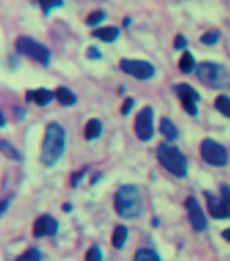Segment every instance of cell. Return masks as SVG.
Segmentation results:
<instances>
[{
	"instance_id": "30",
	"label": "cell",
	"mask_w": 230,
	"mask_h": 261,
	"mask_svg": "<svg viewBox=\"0 0 230 261\" xmlns=\"http://www.w3.org/2000/svg\"><path fill=\"white\" fill-rule=\"evenodd\" d=\"M87 58L90 60H99L103 57L101 51L98 49V47L92 45L87 49V54H86Z\"/></svg>"
},
{
	"instance_id": "5",
	"label": "cell",
	"mask_w": 230,
	"mask_h": 261,
	"mask_svg": "<svg viewBox=\"0 0 230 261\" xmlns=\"http://www.w3.org/2000/svg\"><path fill=\"white\" fill-rule=\"evenodd\" d=\"M16 50L44 67L50 64L51 52L42 43L28 36H19L15 41Z\"/></svg>"
},
{
	"instance_id": "22",
	"label": "cell",
	"mask_w": 230,
	"mask_h": 261,
	"mask_svg": "<svg viewBox=\"0 0 230 261\" xmlns=\"http://www.w3.org/2000/svg\"><path fill=\"white\" fill-rule=\"evenodd\" d=\"M134 261H161V258L156 251L145 248L136 253Z\"/></svg>"
},
{
	"instance_id": "27",
	"label": "cell",
	"mask_w": 230,
	"mask_h": 261,
	"mask_svg": "<svg viewBox=\"0 0 230 261\" xmlns=\"http://www.w3.org/2000/svg\"><path fill=\"white\" fill-rule=\"evenodd\" d=\"M102 260V252L98 246H92L87 254L85 261H101Z\"/></svg>"
},
{
	"instance_id": "37",
	"label": "cell",
	"mask_w": 230,
	"mask_h": 261,
	"mask_svg": "<svg viewBox=\"0 0 230 261\" xmlns=\"http://www.w3.org/2000/svg\"><path fill=\"white\" fill-rule=\"evenodd\" d=\"M4 127H5V117H4L3 112L1 111V128H4Z\"/></svg>"
},
{
	"instance_id": "1",
	"label": "cell",
	"mask_w": 230,
	"mask_h": 261,
	"mask_svg": "<svg viewBox=\"0 0 230 261\" xmlns=\"http://www.w3.org/2000/svg\"><path fill=\"white\" fill-rule=\"evenodd\" d=\"M66 130L57 123L48 125L41 149V163L48 168L54 167L66 150Z\"/></svg>"
},
{
	"instance_id": "24",
	"label": "cell",
	"mask_w": 230,
	"mask_h": 261,
	"mask_svg": "<svg viewBox=\"0 0 230 261\" xmlns=\"http://www.w3.org/2000/svg\"><path fill=\"white\" fill-rule=\"evenodd\" d=\"M106 17V12L102 9H97L95 11H92L89 16L86 19V24L89 27H95L102 23Z\"/></svg>"
},
{
	"instance_id": "16",
	"label": "cell",
	"mask_w": 230,
	"mask_h": 261,
	"mask_svg": "<svg viewBox=\"0 0 230 261\" xmlns=\"http://www.w3.org/2000/svg\"><path fill=\"white\" fill-rule=\"evenodd\" d=\"M160 133L167 139L168 142H173L179 136L178 129L168 117H162L160 123Z\"/></svg>"
},
{
	"instance_id": "6",
	"label": "cell",
	"mask_w": 230,
	"mask_h": 261,
	"mask_svg": "<svg viewBox=\"0 0 230 261\" xmlns=\"http://www.w3.org/2000/svg\"><path fill=\"white\" fill-rule=\"evenodd\" d=\"M220 192V198L211 192H205V197L211 216L216 219H225L230 217V189L227 186H222Z\"/></svg>"
},
{
	"instance_id": "13",
	"label": "cell",
	"mask_w": 230,
	"mask_h": 261,
	"mask_svg": "<svg viewBox=\"0 0 230 261\" xmlns=\"http://www.w3.org/2000/svg\"><path fill=\"white\" fill-rule=\"evenodd\" d=\"M54 92L46 88H39L37 90H29L26 93L27 102H34L38 106H45L54 99Z\"/></svg>"
},
{
	"instance_id": "35",
	"label": "cell",
	"mask_w": 230,
	"mask_h": 261,
	"mask_svg": "<svg viewBox=\"0 0 230 261\" xmlns=\"http://www.w3.org/2000/svg\"><path fill=\"white\" fill-rule=\"evenodd\" d=\"M62 209H64L67 213H68V212H71V210H72V205H71L70 203H66V204H64V206H62Z\"/></svg>"
},
{
	"instance_id": "25",
	"label": "cell",
	"mask_w": 230,
	"mask_h": 261,
	"mask_svg": "<svg viewBox=\"0 0 230 261\" xmlns=\"http://www.w3.org/2000/svg\"><path fill=\"white\" fill-rule=\"evenodd\" d=\"M41 260V254L38 249L31 248L27 250L22 255H19L15 261H40Z\"/></svg>"
},
{
	"instance_id": "15",
	"label": "cell",
	"mask_w": 230,
	"mask_h": 261,
	"mask_svg": "<svg viewBox=\"0 0 230 261\" xmlns=\"http://www.w3.org/2000/svg\"><path fill=\"white\" fill-rule=\"evenodd\" d=\"M54 94H55V98L57 99V101L64 106H73L77 101V98L76 94L66 86L58 87L55 90Z\"/></svg>"
},
{
	"instance_id": "2",
	"label": "cell",
	"mask_w": 230,
	"mask_h": 261,
	"mask_svg": "<svg viewBox=\"0 0 230 261\" xmlns=\"http://www.w3.org/2000/svg\"><path fill=\"white\" fill-rule=\"evenodd\" d=\"M114 208L116 213L127 219L139 217L144 210L143 196L135 185L121 186L114 196Z\"/></svg>"
},
{
	"instance_id": "12",
	"label": "cell",
	"mask_w": 230,
	"mask_h": 261,
	"mask_svg": "<svg viewBox=\"0 0 230 261\" xmlns=\"http://www.w3.org/2000/svg\"><path fill=\"white\" fill-rule=\"evenodd\" d=\"M59 225L52 216L45 214L38 217L33 227V235L35 238L51 237L57 234Z\"/></svg>"
},
{
	"instance_id": "4",
	"label": "cell",
	"mask_w": 230,
	"mask_h": 261,
	"mask_svg": "<svg viewBox=\"0 0 230 261\" xmlns=\"http://www.w3.org/2000/svg\"><path fill=\"white\" fill-rule=\"evenodd\" d=\"M200 81L209 88L224 89L230 87V76L226 69L215 63L205 62L197 69Z\"/></svg>"
},
{
	"instance_id": "31",
	"label": "cell",
	"mask_w": 230,
	"mask_h": 261,
	"mask_svg": "<svg viewBox=\"0 0 230 261\" xmlns=\"http://www.w3.org/2000/svg\"><path fill=\"white\" fill-rule=\"evenodd\" d=\"M186 45H187V40L185 39V37L183 35L178 34L177 36H175V39H174V49L180 50V49H183Z\"/></svg>"
},
{
	"instance_id": "3",
	"label": "cell",
	"mask_w": 230,
	"mask_h": 261,
	"mask_svg": "<svg viewBox=\"0 0 230 261\" xmlns=\"http://www.w3.org/2000/svg\"><path fill=\"white\" fill-rule=\"evenodd\" d=\"M157 158L162 167L177 177L187 174V162L182 152L175 145L162 143L157 148Z\"/></svg>"
},
{
	"instance_id": "17",
	"label": "cell",
	"mask_w": 230,
	"mask_h": 261,
	"mask_svg": "<svg viewBox=\"0 0 230 261\" xmlns=\"http://www.w3.org/2000/svg\"><path fill=\"white\" fill-rule=\"evenodd\" d=\"M102 124L97 118H91L85 128V137L88 141H92L101 136Z\"/></svg>"
},
{
	"instance_id": "8",
	"label": "cell",
	"mask_w": 230,
	"mask_h": 261,
	"mask_svg": "<svg viewBox=\"0 0 230 261\" xmlns=\"http://www.w3.org/2000/svg\"><path fill=\"white\" fill-rule=\"evenodd\" d=\"M135 131L143 142H148L154 136V112L150 106H145L137 114Z\"/></svg>"
},
{
	"instance_id": "33",
	"label": "cell",
	"mask_w": 230,
	"mask_h": 261,
	"mask_svg": "<svg viewBox=\"0 0 230 261\" xmlns=\"http://www.w3.org/2000/svg\"><path fill=\"white\" fill-rule=\"evenodd\" d=\"M132 18L130 17V16H127V17H125L124 19H123V22H122V26L124 27V28H129L130 26H131V24H132Z\"/></svg>"
},
{
	"instance_id": "29",
	"label": "cell",
	"mask_w": 230,
	"mask_h": 261,
	"mask_svg": "<svg viewBox=\"0 0 230 261\" xmlns=\"http://www.w3.org/2000/svg\"><path fill=\"white\" fill-rule=\"evenodd\" d=\"M134 105H135V100H134V98L128 97L127 99L124 100V102H123V104H122V106H121V110H120V111H121V114H122L123 116L129 115V114L131 113Z\"/></svg>"
},
{
	"instance_id": "26",
	"label": "cell",
	"mask_w": 230,
	"mask_h": 261,
	"mask_svg": "<svg viewBox=\"0 0 230 261\" xmlns=\"http://www.w3.org/2000/svg\"><path fill=\"white\" fill-rule=\"evenodd\" d=\"M219 37H220V33L217 31L207 32L201 37V42L206 45H214L218 42Z\"/></svg>"
},
{
	"instance_id": "34",
	"label": "cell",
	"mask_w": 230,
	"mask_h": 261,
	"mask_svg": "<svg viewBox=\"0 0 230 261\" xmlns=\"http://www.w3.org/2000/svg\"><path fill=\"white\" fill-rule=\"evenodd\" d=\"M222 237H223L226 241H228V242H230V228H229V229H226V230H224V231L222 232Z\"/></svg>"
},
{
	"instance_id": "11",
	"label": "cell",
	"mask_w": 230,
	"mask_h": 261,
	"mask_svg": "<svg viewBox=\"0 0 230 261\" xmlns=\"http://www.w3.org/2000/svg\"><path fill=\"white\" fill-rule=\"evenodd\" d=\"M184 206L187 210L190 223L193 229L197 232H203L207 228V218L199 205V202L194 197H189L185 200Z\"/></svg>"
},
{
	"instance_id": "19",
	"label": "cell",
	"mask_w": 230,
	"mask_h": 261,
	"mask_svg": "<svg viewBox=\"0 0 230 261\" xmlns=\"http://www.w3.org/2000/svg\"><path fill=\"white\" fill-rule=\"evenodd\" d=\"M178 67L183 74H191L196 69V60L189 50L184 51L181 55Z\"/></svg>"
},
{
	"instance_id": "18",
	"label": "cell",
	"mask_w": 230,
	"mask_h": 261,
	"mask_svg": "<svg viewBox=\"0 0 230 261\" xmlns=\"http://www.w3.org/2000/svg\"><path fill=\"white\" fill-rule=\"evenodd\" d=\"M128 235H129V230L127 227L123 225L117 226L114 229V232L112 235L113 247L116 249H121L125 243V241H127L128 239Z\"/></svg>"
},
{
	"instance_id": "21",
	"label": "cell",
	"mask_w": 230,
	"mask_h": 261,
	"mask_svg": "<svg viewBox=\"0 0 230 261\" xmlns=\"http://www.w3.org/2000/svg\"><path fill=\"white\" fill-rule=\"evenodd\" d=\"M0 146H1V152L8 159L14 160V162H20V160H22L20 153L9 142L1 140V144H0Z\"/></svg>"
},
{
	"instance_id": "28",
	"label": "cell",
	"mask_w": 230,
	"mask_h": 261,
	"mask_svg": "<svg viewBox=\"0 0 230 261\" xmlns=\"http://www.w3.org/2000/svg\"><path fill=\"white\" fill-rule=\"evenodd\" d=\"M87 172H88V168H83L82 170H80V171H78V172L73 173L72 178H71V182H72V186H73L74 188L77 187V185L81 182L82 178L85 177Z\"/></svg>"
},
{
	"instance_id": "32",
	"label": "cell",
	"mask_w": 230,
	"mask_h": 261,
	"mask_svg": "<svg viewBox=\"0 0 230 261\" xmlns=\"http://www.w3.org/2000/svg\"><path fill=\"white\" fill-rule=\"evenodd\" d=\"M14 113H15L16 118L19 119V120L24 119L26 117V114H27L26 110L24 108H20V107H15L14 108Z\"/></svg>"
},
{
	"instance_id": "14",
	"label": "cell",
	"mask_w": 230,
	"mask_h": 261,
	"mask_svg": "<svg viewBox=\"0 0 230 261\" xmlns=\"http://www.w3.org/2000/svg\"><path fill=\"white\" fill-rule=\"evenodd\" d=\"M92 35L95 38L101 40V41H103V42L112 43L119 37L120 31L117 27L109 26V27H103V28H99V29L94 30L92 32Z\"/></svg>"
},
{
	"instance_id": "20",
	"label": "cell",
	"mask_w": 230,
	"mask_h": 261,
	"mask_svg": "<svg viewBox=\"0 0 230 261\" xmlns=\"http://www.w3.org/2000/svg\"><path fill=\"white\" fill-rule=\"evenodd\" d=\"M215 108L224 116L230 118V98L226 95H219L215 99Z\"/></svg>"
},
{
	"instance_id": "10",
	"label": "cell",
	"mask_w": 230,
	"mask_h": 261,
	"mask_svg": "<svg viewBox=\"0 0 230 261\" xmlns=\"http://www.w3.org/2000/svg\"><path fill=\"white\" fill-rule=\"evenodd\" d=\"M173 89L177 97L180 99L183 109L191 116H197L199 112L197 102L201 99L198 91L187 83L174 85Z\"/></svg>"
},
{
	"instance_id": "23",
	"label": "cell",
	"mask_w": 230,
	"mask_h": 261,
	"mask_svg": "<svg viewBox=\"0 0 230 261\" xmlns=\"http://www.w3.org/2000/svg\"><path fill=\"white\" fill-rule=\"evenodd\" d=\"M38 1L45 15H49L52 9L64 5V0H38Z\"/></svg>"
},
{
	"instance_id": "36",
	"label": "cell",
	"mask_w": 230,
	"mask_h": 261,
	"mask_svg": "<svg viewBox=\"0 0 230 261\" xmlns=\"http://www.w3.org/2000/svg\"><path fill=\"white\" fill-rule=\"evenodd\" d=\"M102 177V174H97V175H95L94 177H93V179H92V185H94V184H96L97 182H98V180L100 179Z\"/></svg>"
},
{
	"instance_id": "7",
	"label": "cell",
	"mask_w": 230,
	"mask_h": 261,
	"mask_svg": "<svg viewBox=\"0 0 230 261\" xmlns=\"http://www.w3.org/2000/svg\"><path fill=\"white\" fill-rule=\"evenodd\" d=\"M201 155L208 165L213 167H224L228 162L226 149L212 139H205L201 145Z\"/></svg>"
},
{
	"instance_id": "9",
	"label": "cell",
	"mask_w": 230,
	"mask_h": 261,
	"mask_svg": "<svg viewBox=\"0 0 230 261\" xmlns=\"http://www.w3.org/2000/svg\"><path fill=\"white\" fill-rule=\"evenodd\" d=\"M120 69L138 80H149L155 75V68L147 60L123 58L120 62Z\"/></svg>"
}]
</instances>
